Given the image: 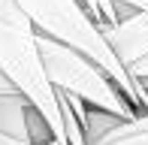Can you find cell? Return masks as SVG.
<instances>
[{"label":"cell","instance_id":"6da1fadb","mask_svg":"<svg viewBox=\"0 0 148 145\" xmlns=\"http://www.w3.org/2000/svg\"><path fill=\"white\" fill-rule=\"evenodd\" d=\"M15 3L30 18L36 34L55 39L60 45H70L79 55L91 57L118 85V91L127 97V103L139 115L148 112V91L142 88V82H136L130 72L121 67V61L115 57V51L109 49L106 36L100 34L97 21L88 15L82 0H15Z\"/></svg>","mask_w":148,"mask_h":145},{"label":"cell","instance_id":"7a4b0ae2","mask_svg":"<svg viewBox=\"0 0 148 145\" xmlns=\"http://www.w3.org/2000/svg\"><path fill=\"white\" fill-rule=\"evenodd\" d=\"M0 72H6L12 85L30 100V106L45 118L55 142L66 145L58 91L45 79L36 49V30L15 0H0Z\"/></svg>","mask_w":148,"mask_h":145},{"label":"cell","instance_id":"5b68a950","mask_svg":"<svg viewBox=\"0 0 148 145\" xmlns=\"http://www.w3.org/2000/svg\"><path fill=\"white\" fill-rule=\"evenodd\" d=\"M27 109H30V100L21 94V91L0 94V133L30 142V133H27Z\"/></svg>","mask_w":148,"mask_h":145},{"label":"cell","instance_id":"30bf717a","mask_svg":"<svg viewBox=\"0 0 148 145\" xmlns=\"http://www.w3.org/2000/svg\"><path fill=\"white\" fill-rule=\"evenodd\" d=\"M0 145H33V142H27V139H15V136H3V133H0Z\"/></svg>","mask_w":148,"mask_h":145},{"label":"cell","instance_id":"277c9868","mask_svg":"<svg viewBox=\"0 0 148 145\" xmlns=\"http://www.w3.org/2000/svg\"><path fill=\"white\" fill-rule=\"evenodd\" d=\"M100 34L106 36L109 49L115 51V57L121 61V67L130 72V67H136L142 57H148V12H136L124 15L115 24H103Z\"/></svg>","mask_w":148,"mask_h":145},{"label":"cell","instance_id":"8fae6325","mask_svg":"<svg viewBox=\"0 0 148 145\" xmlns=\"http://www.w3.org/2000/svg\"><path fill=\"white\" fill-rule=\"evenodd\" d=\"M49 145H58V142H49Z\"/></svg>","mask_w":148,"mask_h":145},{"label":"cell","instance_id":"3957f363","mask_svg":"<svg viewBox=\"0 0 148 145\" xmlns=\"http://www.w3.org/2000/svg\"><path fill=\"white\" fill-rule=\"evenodd\" d=\"M36 49L39 61H42L45 79L51 82L55 91L73 94L91 109H103L109 115H118L121 121H133L139 115L136 109L127 103V97L118 91V85L106 76L91 57L79 55L70 45H60L55 39L36 34Z\"/></svg>","mask_w":148,"mask_h":145},{"label":"cell","instance_id":"9c48e42d","mask_svg":"<svg viewBox=\"0 0 148 145\" xmlns=\"http://www.w3.org/2000/svg\"><path fill=\"white\" fill-rule=\"evenodd\" d=\"M9 91H18V88L12 85V79L6 72H0V94H9Z\"/></svg>","mask_w":148,"mask_h":145},{"label":"cell","instance_id":"8992f818","mask_svg":"<svg viewBox=\"0 0 148 145\" xmlns=\"http://www.w3.org/2000/svg\"><path fill=\"white\" fill-rule=\"evenodd\" d=\"M82 3H85V9H88V15L97 21V27L118 21V12H115V3H112V0H82Z\"/></svg>","mask_w":148,"mask_h":145},{"label":"cell","instance_id":"ba28073f","mask_svg":"<svg viewBox=\"0 0 148 145\" xmlns=\"http://www.w3.org/2000/svg\"><path fill=\"white\" fill-rule=\"evenodd\" d=\"M112 3H124L130 9H136V12H148V0H112Z\"/></svg>","mask_w":148,"mask_h":145},{"label":"cell","instance_id":"52a82bcc","mask_svg":"<svg viewBox=\"0 0 148 145\" xmlns=\"http://www.w3.org/2000/svg\"><path fill=\"white\" fill-rule=\"evenodd\" d=\"M97 145H148V130H133V133H124V130H109Z\"/></svg>","mask_w":148,"mask_h":145}]
</instances>
